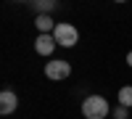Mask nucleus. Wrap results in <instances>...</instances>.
Masks as SVG:
<instances>
[{"instance_id": "0eeeda50", "label": "nucleus", "mask_w": 132, "mask_h": 119, "mask_svg": "<svg viewBox=\"0 0 132 119\" xmlns=\"http://www.w3.org/2000/svg\"><path fill=\"white\" fill-rule=\"evenodd\" d=\"M119 106H124V109L132 106V85H127V88L119 90Z\"/></svg>"}, {"instance_id": "423d86ee", "label": "nucleus", "mask_w": 132, "mask_h": 119, "mask_svg": "<svg viewBox=\"0 0 132 119\" xmlns=\"http://www.w3.org/2000/svg\"><path fill=\"white\" fill-rule=\"evenodd\" d=\"M35 24H37V29H40V35H53V29L58 27L56 21H53L50 16H45V13L37 16V19H35Z\"/></svg>"}, {"instance_id": "7ed1b4c3", "label": "nucleus", "mask_w": 132, "mask_h": 119, "mask_svg": "<svg viewBox=\"0 0 132 119\" xmlns=\"http://www.w3.org/2000/svg\"><path fill=\"white\" fill-rule=\"evenodd\" d=\"M71 74V64L63 61V58H53L45 64V77L48 80H66Z\"/></svg>"}, {"instance_id": "39448f33", "label": "nucleus", "mask_w": 132, "mask_h": 119, "mask_svg": "<svg viewBox=\"0 0 132 119\" xmlns=\"http://www.w3.org/2000/svg\"><path fill=\"white\" fill-rule=\"evenodd\" d=\"M16 109H19V95L13 90H3L0 93V111H3V116L13 114Z\"/></svg>"}, {"instance_id": "9d476101", "label": "nucleus", "mask_w": 132, "mask_h": 119, "mask_svg": "<svg viewBox=\"0 0 132 119\" xmlns=\"http://www.w3.org/2000/svg\"><path fill=\"white\" fill-rule=\"evenodd\" d=\"M127 64H129V66H132V50L127 53Z\"/></svg>"}, {"instance_id": "6e6552de", "label": "nucleus", "mask_w": 132, "mask_h": 119, "mask_svg": "<svg viewBox=\"0 0 132 119\" xmlns=\"http://www.w3.org/2000/svg\"><path fill=\"white\" fill-rule=\"evenodd\" d=\"M53 8H56V3H53V0H37V3H35L37 16H42V13L48 16V11H53Z\"/></svg>"}, {"instance_id": "f03ea898", "label": "nucleus", "mask_w": 132, "mask_h": 119, "mask_svg": "<svg viewBox=\"0 0 132 119\" xmlns=\"http://www.w3.org/2000/svg\"><path fill=\"white\" fill-rule=\"evenodd\" d=\"M53 37H56V42L61 48H74L77 40H79V32H77L74 24H66V21H61V24L53 29Z\"/></svg>"}, {"instance_id": "f257e3e1", "label": "nucleus", "mask_w": 132, "mask_h": 119, "mask_svg": "<svg viewBox=\"0 0 132 119\" xmlns=\"http://www.w3.org/2000/svg\"><path fill=\"white\" fill-rule=\"evenodd\" d=\"M82 114H85V119H106L111 114V106L103 95H87L82 101Z\"/></svg>"}, {"instance_id": "20e7f679", "label": "nucleus", "mask_w": 132, "mask_h": 119, "mask_svg": "<svg viewBox=\"0 0 132 119\" xmlns=\"http://www.w3.org/2000/svg\"><path fill=\"white\" fill-rule=\"evenodd\" d=\"M56 37L53 35H37V40H35V50H37V56H53V50H56Z\"/></svg>"}, {"instance_id": "1a4fd4ad", "label": "nucleus", "mask_w": 132, "mask_h": 119, "mask_svg": "<svg viewBox=\"0 0 132 119\" xmlns=\"http://www.w3.org/2000/svg\"><path fill=\"white\" fill-rule=\"evenodd\" d=\"M111 116H114V119H129V109H124V106H114V109H111Z\"/></svg>"}]
</instances>
